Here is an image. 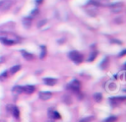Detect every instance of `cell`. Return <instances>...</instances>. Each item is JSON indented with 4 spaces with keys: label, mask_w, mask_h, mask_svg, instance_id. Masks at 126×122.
I'll return each mask as SVG.
<instances>
[{
    "label": "cell",
    "mask_w": 126,
    "mask_h": 122,
    "mask_svg": "<svg viewBox=\"0 0 126 122\" xmlns=\"http://www.w3.org/2000/svg\"><path fill=\"white\" fill-rule=\"evenodd\" d=\"M68 56H69V58H70L75 64H80V63H82V62H83V59H84L82 53H80L79 51H76V50L70 51V52L68 53Z\"/></svg>",
    "instance_id": "obj_1"
},
{
    "label": "cell",
    "mask_w": 126,
    "mask_h": 122,
    "mask_svg": "<svg viewBox=\"0 0 126 122\" xmlns=\"http://www.w3.org/2000/svg\"><path fill=\"white\" fill-rule=\"evenodd\" d=\"M86 12L91 17H96L97 14H98V8H97V6L89 3L86 7Z\"/></svg>",
    "instance_id": "obj_2"
},
{
    "label": "cell",
    "mask_w": 126,
    "mask_h": 122,
    "mask_svg": "<svg viewBox=\"0 0 126 122\" xmlns=\"http://www.w3.org/2000/svg\"><path fill=\"white\" fill-rule=\"evenodd\" d=\"M13 5V0H1L0 1V11L6 12L8 11Z\"/></svg>",
    "instance_id": "obj_3"
},
{
    "label": "cell",
    "mask_w": 126,
    "mask_h": 122,
    "mask_svg": "<svg viewBox=\"0 0 126 122\" xmlns=\"http://www.w3.org/2000/svg\"><path fill=\"white\" fill-rule=\"evenodd\" d=\"M123 7H124V4L122 2H116V3H112L109 5V9L111 12L113 13H119L123 10Z\"/></svg>",
    "instance_id": "obj_4"
},
{
    "label": "cell",
    "mask_w": 126,
    "mask_h": 122,
    "mask_svg": "<svg viewBox=\"0 0 126 122\" xmlns=\"http://www.w3.org/2000/svg\"><path fill=\"white\" fill-rule=\"evenodd\" d=\"M80 88H81V84H80V82L77 81V80L72 81V82L68 85V89L71 90V91H73V92H76L80 91Z\"/></svg>",
    "instance_id": "obj_5"
},
{
    "label": "cell",
    "mask_w": 126,
    "mask_h": 122,
    "mask_svg": "<svg viewBox=\"0 0 126 122\" xmlns=\"http://www.w3.org/2000/svg\"><path fill=\"white\" fill-rule=\"evenodd\" d=\"M51 96H52V93L50 92H40L38 93V97L41 100H47V99L51 98Z\"/></svg>",
    "instance_id": "obj_6"
},
{
    "label": "cell",
    "mask_w": 126,
    "mask_h": 122,
    "mask_svg": "<svg viewBox=\"0 0 126 122\" xmlns=\"http://www.w3.org/2000/svg\"><path fill=\"white\" fill-rule=\"evenodd\" d=\"M34 91H35V87H34V86H32V85H27V86L23 87V92H26V93H28V94L32 93Z\"/></svg>",
    "instance_id": "obj_7"
},
{
    "label": "cell",
    "mask_w": 126,
    "mask_h": 122,
    "mask_svg": "<svg viewBox=\"0 0 126 122\" xmlns=\"http://www.w3.org/2000/svg\"><path fill=\"white\" fill-rule=\"evenodd\" d=\"M48 115H49V117L52 118V119H60V118H61L60 114H59L56 110H53V109H50V110L48 111Z\"/></svg>",
    "instance_id": "obj_8"
},
{
    "label": "cell",
    "mask_w": 126,
    "mask_h": 122,
    "mask_svg": "<svg viewBox=\"0 0 126 122\" xmlns=\"http://www.w3.org/2000/svg\"><path fill=\"white\" fill-rule=\"evenodd\" d=\"M21 53H22V56H23L26 60H28V61H31V60H32V59H33V55H32V53H30V52L26 51V50H22V51H21Z\"/></svg>",
    "instance_id": "obj_9"
},
{
    "label": "cell",
    "mask_w": 126,
    "mask_h": 122,
    "mask_svg": "<svg viewBox=\"0 0 126 122\" xmlns=\"http://www.w3.org/2000/svg\"><path fill=\"white\" fill-rule=\"evenodd\" d=\"M43 83L45 85H47V86H54L57 83V80L53 79V78H44L43 79Z\"/></svg>",
    "instance_id": "obj_10"
},
{
    "label": "cell",
    "mask_w": 126,
    "mask_h": 122,
    "mask_svg": "<svg viewBox=\"0 0 126 122\" xmlns=\"http://www.w3.org/2000/svg\"><path fill=\"white\" fill-rule=\"evenodd\" d=\"M125 99V96H120V97H111L109 98V102L112 104V105H115L117 103H119L120 101H123Z\"/></svg>",
    "instance_id": "obj_11"
},
{
    "label": "cell",
    "mask_w": 126,
    "mask_h": 122,
    "mask_svg": "<svg viewBox=\"0 0 126 122\" xmlns=\"http://www.w3.org/2000/svg\"><path fill=\"white\" fill-rule=\"evenodd\" d=\"M32 19L30 18V17H27V18H24L23 19V25L26 28H30L32 26Z\"/></svg>",
    "instance_id": "obj_12"
},
{
    "label": "cell",
    "mask_w": 126,
    "mask_h": 122,
    "mask_svg": "<svg viewBox=\"0 0 126 122\" xmlns=\"http://www.w3.org/2000/svg\"><path fill=\"white\" fill-rule=\"evenodd\" d=\"M12 92H13L14 93L20 94V93H22V92H23V87H21V86H15V87H13Z\"/></svg>",
    "instance_id": "obj_13"
},
{
    "label": "cell",
    "mask_w": 126,
    "mask_h": 122,
    "mask_svg": "<svg viewBox=\"0 0 126 122\" xmlns=\"http://www.w3.org/2000/svg\"><path fill=\"white\" fill-rule=\"evenodd\" d=\"M21 69V66L20 65H16V66H13L11 69H10V74L11 75H14L15 73H17L19 70Z\"/></svg>",
    "instance_id": "obj_14"
},
{
    "label": "cell",
    "mask_w": 126,
    "mask_h": 122,
    "mask_svg": "<svg viewBox=\"0 0 126 122\" xmlns=\"http://www.w3.org/2000/svg\"><path fill=\"white\" fill-rule=\"evenodd\" d=\"M12 113H13V115H14V117L15 118H19L20 117V111H19V108L17 107V106H14V108H13V110H12Z\"/></svg>",
    "instance_id": "obj_15"
},
{
    "label": "cell",
    "mask_w": 126,
    "mask_h": 122,
    "mask_svg": "<svg viewBox=\"0 0 126 122\" xmlns=\"http://www.w3.org/2000/svg\"><path fill=\"white\" fill-rule=\"evenodd\" d=\"M94 100H95L96 102H99V101H101V99H102V95H101V93L96 92V93L94 94Z\"/></svg>",
    "instance_id": "obj_16"
},
{
    "label": "cell",
    "mask_w": 126,
    "mask_h": 122,
    "mask_svg": "<svg viewBox=\"0 0 126 122\" xmlns=\"http://www.w3.org/2000/svg\"><path fill=\"white\" fill-rule=\"evenodd\" d=\"M107 65H108V58H107V57H105V58H104V60L100 63V67H101L102 69H106Z\"/></svg>",
    "instance_id": "obj_17"
},
{
    "label": "cell",
    "mask_w": 126,
    "mask_h": 122,
    "mask_svg": "<svg viewBox=\"0 0 126 122\" xmlns=\"http://www.w3.org/2000/svg\"><path fill=\"white\" fill-rule=\"evenodd\" d=\"M40 49H41V52H40L39 57H40V58H44V56H45V54H46V48H45L44 45H41V46H40Z\"/></svg>",
    "instance_id": "obj_18"
},
{
    "label": "cell",
    "mask_w": 126,
    "mask_h": 122,
    "mask_svg": "<svg viewBox=\"0 0 126 122\" xmlns=\"http://www.w3.org/2000/svg\"><path fill=\"white\" fill-rule=\"evenodd\" d=\"M96 56H97V52H96V51L92 52V53H91V55H90V57H89V61H90V62H92L93 60H94V59L96 58Z\"/></svg>",
    "instance_id": "obj_19"
},
{
    "label": "cell",
    "mask_w": 126,
    "mask_h": 122,
    "mask_svg": "<svg viewBox=\"0 0 126 122\" xmlns=\"http://www.w3.org/2000/svg\"><path fill=\"white\" fill-rule=\"evenodd\" d=\"M117 120V117L116 116H109V117H107L103 122H115Z\"/></svg>",
    "instance_id": "obj_20"
},
{
    "label": "cell",
    "mask_w": 126,
    "mask_h": 122,
    "mask_svg": "<svg viewBox=\"0 0 126 122\" xmlns=\"http://www.w3.org/2000/svg\"><path fill=\"white\" fill-rule=\"evenodd\" d=\"M94 119L93 116H88V117H85V118H82L79 122H91L92 120Z\"/></svg>",
    "instance_id": "obj_21"
},
{
    "label": "cell",
    "mask_w": 126,
    "mask_h": 122,
    "mask_svg": "<svg viewBox=\"0 0 126 122\" xmlns=\"http://www.w3.org/2000/svg\"><path fill=\"white\" fill-rule=\"evenodd\" d=\"M37 14H38V10H37V9H34V10H32V11L30 13V16H29V17L32 19V18H34Z\"/></svg>",
    "instance_id": "obj_22"
},
{
    "label": "cell",
    "mask_w": 126,
    "mask_h": 122,
    "mask_svg": "<svg viewBox=\"0 0 126 122\" xmlns=\"http://www.w3.org/2000/svg\"><path fill=\"white\" fill-rule=\"evenodd\" d=\"M7 77H8V72H7V71L3 72L2 74H0V81H4Z\"/></svg>",
    "instance_id": "obj_23"
},
{
    "label": "cell",
    "mask_w": 126,
    "mask_h": 122,
    "mask_svg": "<svg viewBox=\"0 0 126 122\" xmlns=\"http://www.w3.org/2000/svg\"><path fill=\"white\" fill-rule=\"evenodd\" d=\"M13 108H14V105H12V104H8V105H7V110H8L9 112H12Z\"/></svg>",
    "instance_id": "obj_24"
},
{
    "label": "cell",
    "mask_w": 126,
    "mask_h": 122,
    "mask_svg": "<svg viewBox=\"0 0 126 122\" xmlns=\"http://www.w3.org/2000/svg\"><path fill=\"white\" fill-rule=\"evenodd\" d=\"M45 23H46V21H45V20H42V21H41V22H40V23H38V24H37V27H38V28H39V27H41V26H42V25H44V24H45Z\"/></svg>",
    "instance_id": "obj_25"
},
{
    "label": "cell",
    "mask_w": 126,
    "mask_h": 122,
    "mask_svg": "<svg viewBox=\"0 0 126 122\" xmlns=\"http://www.w3.org/2000/svg\"><path fill=\"white\" fill-rule=\"evenodd\" d=\"M125 53H126V50H122V51H121V53L118 55V57H122V56H124V55H125Z\"/></svg>",
    "instance_id": "obj_26"
},
{
    "label": "cell",
    "mask_w": 126,
    "mask_h": 122,
    "mask_svg": "<svg viewBox=\"0 0 126 122\" xmlns=\"http://www.w3.org/2000/svg\"><path fill=\"white\" fill-rule=\"evenodd\" d=\"M42 1H43V0H36V1H35V3H36V4H40Z\"/></svg>",
    "instance_id": "obj_27"
},
{
    "label": "cell",
    "mask_w": 126,
    "mask_h": 122,
    "mask_svg": "<svg viewBox=\"0 0 126 122\" xmlns=\"http://www.w3.org/2000/svg\"><path fill=\"white\" fill-rule=\"evenodd\" d=\"M47 122H53V121H52V120H48Z\"/></svg>",
    "instance_id": "obj_28"
}]
</instances>
